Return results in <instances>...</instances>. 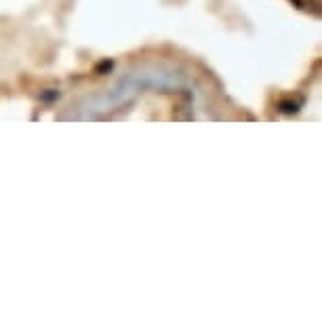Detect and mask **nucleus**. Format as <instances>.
Returning a JSON list of instances; mask_svg holds the SVG:
<instances>
[{
	"mask_svg": "<svg viewBox=\"0 0 322 322\" xmlns=\"http://www.w3.org/2000/svg\"><path fill=\"white\" fill-rule=\"evenodd\" d=\"M278 109L280 112H285V114H293V112H297V104H290V101H282V104L278 106Z\"/></svg>",
	"mask_w": 322,
	"mask_h": 322,
	"instance_id": "nucleus-1",
	"label": "nucleus"
},
{
	"mask_svg": "<svg viewBox=\"0 0 322 322\" xmlns=\"http://www.w3.org/2000/svg\"><path fill=\"white\" fill-rule=\"evenodd\" d=\"M112 61H101V64L97 66V74H104V72H109V70H112Z\"/></svg>",
	"mask_w": 322,
	"mask_h": 322,
	"instance_id": "nucleus-2",
	"label": "nucleus"
}]
</instances>
